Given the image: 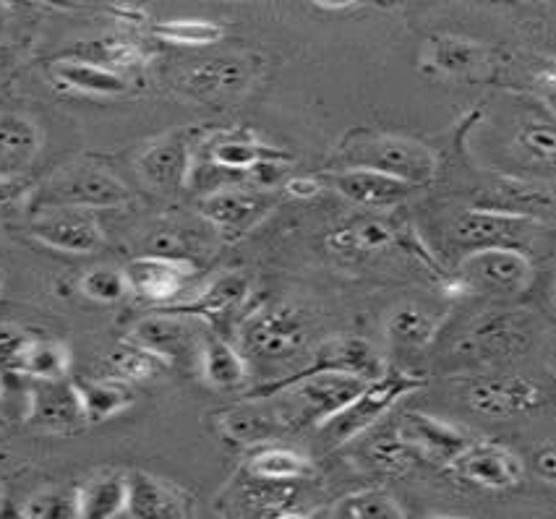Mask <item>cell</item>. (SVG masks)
<instances>
[{"label": "cell", "mask_w": 556, "mask_h": 519, "mask_svg": "<svg viewBox=\"0 0 556 519\" xmlns=\"http://www.w3.org/2000/svg\"><path fill=\"white\" fill-rule=\"evenodd\" d=\"M421 387V376L400 371V368H387L379 379L368 381V384L361 389L340 413H334L332 418L319 426L321 439H325L329 450L358 439L361 433L368 431V428L377 426L400 400L410 397V394L418 392Z\"/></svg>", "instance_id": "cell-3"}, {"label": "cell", "mask_w": 556, "mask_h": 519, "mask_svg": "<svg viewBox=\"0 0 556 519\" xmlns=\"http://www.w3.org/2000/svg\"><path fill=\"white\" fill-rule=\"evenodd\" d=\"M199 374L210 387L232 392V389H241L249 379V363L241 350L232 347L228 340L206 332L202 355H199Z\"/></svg>", "instance_id": "cell-25"}, {"label": "cell", "mask_w": 556, "mask_h": 519, "mask_svg": "<svg viewBox=\"0 0 556 519\" xmlns=\"http://www.w3.org/2000/svg\"><path fill=\"white\" fill-rule=\"evenodd\" d=\"M110 366H113L115 376L131 381V384H136V381L157 379L165 368H170L160 355H154L152 350L139 345L136 340L121 342V345L110 353Z\"/></svg>", "instance_id": "cell-37"}, {"label": "cell", "mask_w": 556, "mask_h": 519, "mask_svg": "<svg viewBox=\"0 0 556 519\" xmlns=\"http://www.w3.org/2000/svg\"><path fill=\"white\" fill-rule=\"evenodd\" d=\"M29 236L37 243L63 253H94L105 243L94 212L66 204L37 206V214L29 223Z\"/></svg>", "instance_id": "cell-8"}, {"label": "cell", "mask_w": 556, "mask_h": 519, "mask_svg": "<svg viewBox=\"0 0 556 519\" xmlns=\"http://www.w3.org/2000/svg\"><path fill=\"white\" fill-rule=\"evenodd\" d=\"M327 515L338 519H403L405 511L390 493L366 489L355 491L351 496H342Z\"/></svg>", "instance_id": "cell-36"}, {"label": "cell", "mask_w": 556, "mask_h": 519, "mask_svg": "<svg viewBox=\"0 0 556 519\" xmlns=\"http://www.w3.org/2000/svg\"><path fill=\"white\" fill-rule=\"evenodd\" d=\"M5 402V384H3V374H0V407H3Z\"/></svg>", "instance_id": "cell-49"}, {"label": "cell", "mask_w": 556, "mask_h": 519, "mask_svg": "<svg viewBox=\"0 0 556 519\" xmlns=\"http://www.w3.org/2000/svg\"><path fill=\"white\" fill-rule=\"evenodd\" d=\"M27 423L48 433H74L89 426L79 384L68 376L31 381Z\"/></svg>", "instance_id": "cell-11"}, {"label": "cell", "mask_w": 556, "mask_h": 519, "mask_svg": "<svg viewBox=\"0 0 556 519\" xmlns=\"http://www.w3.org/2000/svg\"><path fill=\"white\" fill-rule=\"evenodd\" d=\"M14 61H16L14 48H9V45H0V71L14 66Z\"/></svg>", "instance_id": "cell-48"}, {"label": "cell", "mask_w": 556, "mask_h": 519, "mask_svg": "<svg viewBox=\"0 0 556 519\" xmlns=\"http://www.w3.org/2000/svg\"><path fill=\"white\" fill-rule=\"evenodd\" d=\"M249 290L251 280L245 271H228V275H219L217 280L206 284L193 301L178 303V306L170 308L180 311V314L197 316V319H215V316H225L241 306Z\"/></svg>", "instance_id": "cell-27"}, {"label": "cell", "mask_w": 556, "mask_h": 519, "mask_svg": "<svg viewBox=\"0 0 556 519\" xmlns=\"http://www.w3.org/2000/svg\"><path fill=\"white\" fill-rule=\"evenodd\" d=\"M79 392L84 402V415H87L89 426L113 420L115 415L126 413L136 402L134 384L131 381L121 379V376L87 379L79 384Z\"/></svg>", "instance_id": "cell-28"}, {"label": "cell", "mask_w": 556, "mask_h": 519, "mask_svg": "<svg viewBox=\"0 0 556 519\" xmlns=\"http://www.w3.org/2000/svg\"><path fill=\"white\" fill-rule=\"evenodd\" d=\"M131 193L113 173L97 165H71L55 173L37 193V206H84V210H115L128 204Z\"/></svg>", "instance_id": "cell-5"}, {"label": "cell", "mask_w": 556, "mask_h": 519, "mask_svg": "<svg viewBox=\"0 0 556 519\" xmlns=\"http://www.w3.org/2000/svg\"><path fill=\"white\" fill-rule=\"evenodd\" d=\"M437 66L442 71H450V74H460V71H468L476 61V48L465 40H444L437 48L434 53Z\"/></svg>", "instance_id": "cell-43"}, {"label": "cell", "mask_w": 556, "mask_h": 519, "mask_svg": "<svg viewBox=\"0 0 556 519\" xmlns=\"http://www.w3.org/2000/svg\"><path fill=\"white\" fill-rule=\"evenodd\" d=\"M535 230L539 223L530 214L507 210H468L457 214L450 225L452 240L465 251L494 249V245L522 249Z\"/></svg>", "instance_id": "cell-7"}, {"label": "cell", "mask_w": 556, "mask_h": 519, "mask_svg": "<svg viewBox=\"0 0 556 519\" xmlns=\"http://www.w3.org/2000/svg\"><path fill=\"white\" fill-rule=\"evenodd\" d=\"M535 472L548 483H556V446H546L535 454Z\"/></svg>", "instance_id": "cell-45"}, {"label": "cell", "mask_w": 556, "mask_h": 519, "mask_svg": "<svg viewBox=\"0 0 556 519\" xmlns=\"http://www.w3.org/2000/svg\"><path fill=\"white\" fill-rule=\"evenodd\" d=\"M245 472L254 478L275 480V483H301L314 472V465L301 452L288 446L262 444L245 463Z\"/></svg>", "instance_id": "cell-30"}, {"label": "cell", "mask_w": 556, "mask_h": 519, "mask_svg": "<svg viewBox=\"0 0 556 519\" xmlns=\"http://www.w3.org/2000/svg\"><path fill=\"white\" fill-rule=\"evenodd\" d=\"M338 160L342 167H371L416 188L429 183L437 173V157L429 147L394 134L358 131L348 136Z\"/></svg>", "instance_id": "cell-2"}, {"label": "cell", "mask_w": 556, "mask_h": 519, "mask_svg": "<svg viewBox=\"0 0 556 519\" xmlns=\"http://www.w3.org/2000/svg\"><path fill=\"white\" fill-rule=\"evenodd\" d=\"M308 345V319L290 303L254 311L241 324V347L249 358L280 363L299 358Z\"/></svg>", "instance_id": "cell-4"}, {"label": "cell", "mask_w": 556, "mask_h": 519, "mask_svg": "<svg viewBox=\"0 0 556 519\" xmlns=\"http://www.w3.org/2000/svg\"><path fill=\"white\" fill-rule=\"evenodd\" d=\"M210 162L212 167L223 173H241L251 175L264 162H288V154L280 149L258 144V141L249 139V136L228 134L219 136L210 144Z\"/></svg>", "instance_id": "cell-26"}, {"label": "cell", "mask_w": 556, "mask_h": 519, "mask_svg": "<svg viewBox=\"0 0 556 519\" xmlns=\"http://www.w3.org/2000/svg\"><path fill=\"white\" fill-rule=\"evenodd\" d=\"M392 225L381 223L377 217L355 219V223H348L332 230L327 236V245L340 256H353V253H377L394 245Z\"/></svg>", "instance_id": "cell-31"}, {"label": "cell", "mask_w": 556, "mask_h": 519, "mask_svg": "<svg viewBox=\"0 0 556 519\" xmlns=\"http://www.w3.org/2000/svg\"><path fill=\"white\" fill-rule=\"evenodd\" d=\"M312 3L325 11H342V9H351V5L358 3V0H312Z\"/></svg>", "instance_id": "cell-47"}, {"label": "cell", "mask_w": 556, "mask_h": 519, "mask_svg": "<svg viewBox=\"0 0 556 519\" xmlns=\"http://www.w3.org/2000/svg\"><path fill=\"white\" fill-rule=\"evenodd\" d=\"M35 188L27 180V175H11V178H0V219L11 217L29 204Z\"/></svg>", "instance_id": "cell-42"}, {"label": "cell", "mask_w": 556, "mask_h": 519, "mask_svg": "<svg viewBox=\"0 0 556 519\" xmlns=\"http://www.w3.org/2000/svg\"><path fill=\"white\" fill-rule=\"evenodd\" d=\"M141 180L160 193H173L184 188L191 178V149L184 134H167L163 139L152 141L139 154Z\"/></svg>", "instance_id": "cell-17"}, {"label": "cell", "mask_w": 556, "mask_h": 519, "mask_svg": "<svg viewBox=\"0 0 556 519\" xmlns=\"http://www.w3.org/2000/svg\"><path fill=\"white\" fill-rule=\"evenodd\" d=\"M152 35L160 42L178 45V48H210L225 37V27L210 18H170L152 27Z\"/></svg>", "instance_id": "cell-35"}, {"label": "cell", "mask_w": 556, "mask_h": 519, "mask_svg": "<svg viewBox=\"0 0 556 519\" xmlns=\"http://www.w3.org/2000/svg\"><path fill=\"white\" fill-rule=\"evenodd\" d=\"M191 515V498L178 485L150 472H128L126 519H180Z\"/></svg>", "instance_id": "cell-19"}, {"label": "cell", "mask_w": 556, "mask_h": 519, "mask_svg": "<svg viewBox=\"0 0 556 519\" xmlns=\"http://www.w3.org/2000/svg\"><path fill=\"white\" fill-rule=\"evenodd\" d=\"M126 282L128 293L139 298V301L154 303H173L197 275V267L189 256H170V253H144L128 262Z\"/></svg>", "instance_id": "cell-10"}, {"label": "cell", "mask_w": 556, "mask_h": 519, "mask_svg": "<svg viewBox=\"0 0 556 519\" xmlns=\"http://www.w3.org/2000/svg\"><path fill=\"white\" fill-rule=\"evenodd\" d=\"M204 334V327L199 324L197 316L180 314V311L173 308L157 311V314L147 316L131 329V340L160 355L167 366L189 360H197L199 366Z\"/></svg>", "instance_id": "cell-6"}, {"label": "cell", "mask_w": 556, "mask_h": 519, "mask_svg": "<svg viewBox=\"0 0 556 519\" xmlns=\"http://www.w3.org/2000/svg\"><path fill=\"white\" fill-rule=\"evenodd\" d=\"M81 293L94 303H118L128 295L126 271L115 267H92L81 277Z\"/></svg>", "instance_id": "cell-40"}, {"label": "cell", "mask_w": 556, "mask_h": 519, "mask_svg": "<svg viewBox=\"0 0 556 519\" xmlns=\"http://www.w3.org/2000/svg\"><path fill=\"white\" fill-rule=\"evenodd\" d=\"M24 519H79V489H48L18 509Z\"/></svg>", "instance_id": "cell-39"}, {"label": "cell", "mask_w": 556, "mask_h": 519, "mask_svg": "<svg viewBox=\"0 0 556 519\" xmlns=\"http://www.w3.org/2000/svg\"><path fill=\"white\" fill-rule=\"evenodd\" d=\"M5 11H9V0H0V16H3Z\"/></svg>", "instance_id": "cell-51"}, {"label": "cell", "mask_w": 556, "mask_h": 519, "mask_svg": "<svg viewBox=\"0 0 556 519\" xmlns=\"http://www.w3.org/2000/svg\"><path fill=\"white\" fill-rule=\"evenodd\" d=\"M397 433L418 452V457L424 454L437 465H455V459L470 446L465 431L426 413H407Z\"/></svg>", "instance_id": "cell-18"}, {"label": "cell", "mask_w": 556, "mask_h": 519, "mask_svg": "<svg viewBox=\"0 0 556 519\" xmlns=\"http://www.w3.org/2000/svg\"><path fill=\"white\" fill-rule=\"evenodd\" d=\"M366 384V379L353 374L299 371L290 379L256 389L249 397L267 402L282 436H286V433L301 431V428H319L334 413H340Z\"/></svg>", "instance_id": "cell-1"}, {"label": "cell", "mask_w": 556, "mask_h": 519, "mask_svg": "<svg viewBox=\"0 0 556 519\" xmlns=\"http://www.w3.org/2000/svg\"><path fill=\"white\" fill-rule=\"evenodd\" d=\"M128 476L105 472L79 485V519H118L126 517Z\"/></svg>", "instance_id": "cell-29"}, {"label": "cell", "mask_w": 556, "mask_h": 519, "mask_svg": "<svg viewBox=\"0 0 556 519\" xmlns=\"http://www.w3.org/2000/svg\"><path fill=\"white\" fill-rule=\"evenodd\" d=\"M325 188L319 178H306V175H299V178H290L286 183V191L295 199H314L316 193Z\"/></svg>", "instance_id": "cell-44"}, {"label": "cell", "mask_w": 556, "mask_h": 519, "mask_svg": "<svg viewBox=\"0 0 556 519\" xmlns=\"http://www.w3.org/2000/svg\"><path fill=\"white\" fill-rule=\"evenodd\" d=\"M543 402H546L543 387L526 376H491L468 389L470 410L486 418H515L535 410Z\"/></svg>", "instance_id": "cell-13"}, {"label": "cell", "mask_w": 556, "mask_h": 519, "mask_svg": "<svg viewBox=\"0 0 556 519\" xmlns=\"http://www.w3.org/2000/svg\"><path fill=\"white\" fill-rule=\"evenodd\" d=\"M460 275L470 288L496 295H517L533 282V262L522 249L494 245L468 251L460 262Z\"/></svg>", "instance_id": "cell-9"}, {"label": "cell", "mask_w": 556, "mask_h": 519, "mask_svg": "<svg viewBox=\"0 0 556 519\" xmlns=\"http://www.w3.org/2000/svg\"><path fill=\"white\" fill-rule=\"evenodd\" d=\"M452 467L465 480L489 491L513 489L522 478V463L517 459V454L504 450L502 444H491V441L470 444Z\"/></svg>", "instance_id": "cell-20"}, {"label": "cell", "mask_w": 556, "mask_h": 519, "mask_svg": "<svg viewBox=\"0 0 556 519\" xmlns=\"http://www.w3.org/2000/svg\"><path fill=\"white\" fill-rule=\"evenodd\" d=\"M3 504H5V489L0 485V515H3Z\"/></svg>", "instance_id": "cell-50"}, {"label": "cell", "mask_w": 556, "mask_h": 519, "mask_svg": "<svg viewBox=\"0 0 556 519\" xmlns=\"http://www.w3.org/2000/svg\"><path fill=\"white\" fill-rule=\"evenodd\" d=\"M71 353L63 342L58 340H37L31 337L24 347L22 358H18L16 374L27 376V379H61L68 376Z\"/></svg>", "instance_id": "cell-33"}, {"label": "cell", "mask_w": 556, "mask_h": 519, "mask_svg": "<svg viewBox=\"0 0 556 519\" xmlns=\"http://www.w3.org/2000/svg\"><path fill=\"white\" fill-rule=\"evenodd\" d=\"M3 426H5V423H3V415H0V431H3Z\"/></svg>", "instance_id": "cell-52"}, {"label": "cell", "mask_w": 556, "mask_h": 519, "mask_svg": "<svg viewBox=\"0 0 556 519\" xmlns=\"http://www.w3.org/2000/svg\"><path fill=\"white\" fill-rule=\"evenodd\" d=\"M539 87L543 89V94L554 102L556 107V63H548L546 68L539 74Z\"/></svg>", "instance_id": "cell-46"}, {"label": "cell", "mask_w": 556, "mask_h": 519, "mask_svg": "<svg viewBox=\"0 0 556 519\" xmlns=\"http://www.w3.org/2000/svg\"><path fill=\"white\" fill-rule=\"evenodd\" d=\"M530 342V332L520 316L489 314L478 319L457 342V358L470 363H494L522 353Z\"/></svg>", "instance_id": "cell-12"}, {"label": "cell", "mask_w": 556, "mask_h": 519, "mask_svg": "<svg viewBox=\"0 0 556 519\" xmlns=\"http://www.w3.org/2000/svg\"><path fill=\"white\" fill-rule=\"evenodd\" d=\"M42 152L40 126L27 115H0V178L24 175Z\"/></svg>", "instance_id": "cell-22"}, {"label": "cell", "mask_w": 556, "mask_h": 519, "mask_svg": "<svg viewBox=\"0 0 556 519\" xmlns=\"http://www.w3.org/2000/svg\"><path fill=\"white\" fill-rule=\"evenodd\" d=\"M50 79L55 87L76 94L92 97H121L126 94L128 84L115 68L102 66L97 61H81V58H66L50 66Z\"/></svg>", "instance_id": "cell-23"}, {"label": "cell", "mask_w": 556, "mask_h": 519, "mask_svg": "<svg viewBox=\"0 0 556 519\" xmlns=\"http://www.w3.org/2000/svg\"><path fill=\"white\" fill-rule=\"evenodd\" d=\"M251 79L254 71L241 58H210L186 71L180 87L197 100H217V97L243 92Z\"/></svg>", "instance_id": "cell-21"}, {"label": "cell", "mask_w": 556, "mask_h": 519, "mask_svg": "<svg viewBox=\"0 0 556 519\" xmlns=\"http://www.w3.org/2000/svg\"><path fill=\"white\" fill-rule=\"evenodd\" d=\"M327 186L364 210H392L403 204L416 188L371 167H340L327 175Z\"/></svg>", "instance_id": "cell-15"}, {"label": "cell", "mask_w": 556, "mask_h": 519, "mask_svg": "<svg viewBox=\"0 0 556 519\" xmlns=\"http://www.w3.org/2000/svg\"><path fill=\"white\" fill-rule=\"evenodd\" d=\"M31 340L29 332L14 327V324H0V374H16L18 358Z\"/></svg>", "instance_id": "cell-41"}, {"label": "cell", "mask_w": 556, "mask_h": 519, "mask_svg": "<svg viewBox=\"0 0 556 519\" xmlns=\"http://www.w3.org/2000/svg\"><path fill=\"white\" fill-rule=\"evenodd\" d=\"M387 368L390 366L381 358L379 350L368 340H364V337H332V340L321 342V345L314 350L312 360L301 368V374L340 371L371 381L379 379Z\"/></svg>", "instance_id": "cell-16"}, {"label": "cell", "mask_w": 556, "mask_h": 519, "mask_svg": "<svg viewBox=\"0 0 556 519\" xmlns=\"http://www.w3.org/2000/svg\"><path fill=\"white\" fill-rule=\"evenodd\" d=\"M515 147L533 165L556 167V121L546 115H530L517 126Z\"/></svg>", "instance_id": "cell-34"}, {"label": "cell", "mask_w": 556, "mask_h": 519, "mask_svg": "<svg viewBox=\"0 0 556 519\" xmlns=\"http://www.w3.org/2000/svg\"><path fill=\"white\" fill-rule=\"evenodd\" d=\"M275 204L258 186H217L199 201V214L217 230L243 232L254 227Z\"/></svg>", "instance_id": "cell-14"}, {"label": "cell", "mask_w": 556, "mask_h": 519, "mask_svg": "<svg viewBox=\"0 0 556 519\" xmlns=\"http://www.w3.org/2000/svg\"><path fill=\"white\" fill-rule=\"evenodd\" d=\"M368 463L374 465V470L384 472V476H403V472L410 470L416 465L418 452L413 450L407 441L400 436L397 428L392 433H384V436L374 439L366 450Z\"/></svg>", "instance_id": "cell-38"}, {"label": "cell", "mask_w": 556, "mask_h": 519, "mask_svg": "<svg viewBox=\"0 0 556 519\" xmlns=\"http://www.w3.org/2000/svg\"><path fill=\"white\" fill-rule=\"evenodd\" d=\"M439 329L437 314L429 308L416 306V303H405V306L394 308L387 319V337L400 347H424L434 340Z\"/></svg>", "instance_id": "cell-32"}, {"label": "cell", "mask_w": 556, "mask_h": 519, "mask_svg": "<svg viewBox=\"0 0 556 519\" xmlns=\"http://www.w3.org/2000/svg\"><path fill=\"white\" fill-rule=\"evenodd\" d=\"M217 426L223 436H228V441H236V444L243 446L271 444V441L282 436L267 402L258 397H249V402H243V405L225 410L217 418Z\"/></svg>", "instance_id": "cell-24"}]
</instances>
